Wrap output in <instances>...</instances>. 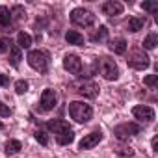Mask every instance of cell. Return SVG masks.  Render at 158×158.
Segmentation results:
<instances>
[{
  "mask_svg": "<svg viewBox=\"0 0 158 158\" xmlns=\"http://www.w3.org/2000/svg\"><path fill=\"white\" fill-rule=\"evenodd\" d=\"M101 139H102V134L101 132H91V134H88V136H84L80 139L78 147H80V149H93L95 145L101 143Z\"/></svg>",
  "mask_w": 158,
  "mask_h": 158,
  "instance_id": "10",
  "label": "cell"
},
{
  "mask_svg": "<svg viewBox=\"0 0 158 158\" xmlns=\"http://www.w3.org/2000/svg\"><path fill=\"white\" fill-rule=\"evenodd\" d=\"M21 149H23V143H21L19 139H10V141L6 143V152H8V154H17Z\"/></svg>",
  "mask_w": 158,
  "mask_h": 158,
  "instance_id": "21",
  "label": "cell"
},
{
  "mask_svg": "<svg viewBox=\"0 0 158 158\" xmlns=\"http://www.w3.org/2000/svg\"><path fill=\"white\" fill-rule=\"evenodd\" d=\"M21 60H23L21 48H19L17 45H11V47H10V61H11V65H13V67H19Z\"/></svg>",
  "mask_w": 158,
  "mask_h": 158,
  "instance_id": "17",
  "label": "cell"
},
{
  "mask_svg": "<svg viewBox=\"0 0 158 158\" xmlns=\"http://www.w3.org/2000/svg\"><path fill=\"white\" fill-rule=\"evenodd\" d=\"M30 45H32V37H30V34H26V32H19V34H17V47H19V48H30Z\"/></svg>",
  "mask_w": 158,
  "mask_h": 158,
  "instance_id": "19",
  "label": "cell"
},
{
  "mask_svg": "<svg viewBox=\"0 0 158 158\" xmlns=\"http://www.w3.org/2000/svg\"><path fill=\"white\" fill-rule=\"evenodd\" d=\"M101 74L104 76V80H117L119 78V69H117V65H115V61L114 60H110V58H102L101 60Z\"/></svg>",
  "mask_w": 158,
  "mask_h": 158,
  "instance_id": "4",
  "label": "cell"
},
{
  "mask_svg": "<svg viewBox=\"0 0 158 158\" xmlns=\"http://www.w3.org/2000/svg\"><path fill=\"white\" fill-rule=\"evenodd\" d=\"M35 139H37L41 145H48V136H47V132H43V130H37V132H35Z\"/></svg>",
  "mask_w": 158,
  "mask_h": 158,
  "instance_id": "27",
  "label": "cell"
},
{
  "mask_svg": "<svg viewBox=\"0 0 158 158\" xmlns=\"http://www.w3.org/2000/svg\"><path fill=\"white\" fill-rule=\"evenodd\" d=\"M48 130H52L56 136L58 134H61V132H65V130H71V127H69V123L67 121H63V119H54V121H48Z\"/></svg>",
  "mask_w": 158,
  "mask_h": 158,
  "instance_id": "13",
  "label": "cell"
},
{
  "mask_svg": "<svg viewBox=\"0 0 158 158\" xmlns=\"http://www.w3.org/2000/svg\"><path fill=\"white\" fill-rule=\"evenodd\" d=\"M151 145H152V151H156V147H158V138H156V136L152 138V141H151Z\"/></svg>",
  "mask_w": 158,
  "mask_h": 158,
  "instance_id": "32",
  "label": "cell"
},
{
  "mask_svg": "<svg viewBox=\"0 0 158 158\" xmlns=\"http://www.w3.org/2000/svg\"><path fill=\"white\" fill-rule=\"evenodd\" d=\"M15 91H17L19 95H24V93L28 91V82H26V80H17V82H15Z\"/></svg>",
  "mask_w": 158,
  "mask_h": 158,
  "instance_id": "24",
  "label": "cell"
},
{
  "mask_svg": "<svg viewBox=\"0 0 158 158\" xmlns=\"http://www.w3.org/2000/svg\"><path fill=\"white\" fill-rule=\"evenodd\" d=\"M143 26H145V17H132V19H128V23H127L128 32H139Z\"/></svg>",
  "mask_w": 158,
  "mask_h": 158,
  "instance_id": "16",
  "label": "cell"
},
{
  "mask_svg": "<svg viewBox=\"0 0 158 158\" xmlns=\"http://www.w3.org/2000/svg\"><path fill=\"white\" fill-rule=\"evenodd\" d=\"M11 23V11L6 6H0V26H10Z\"/></svg>",
  "mask_w": 158,
  "mask_h": 158,
  "instance_id": "20",
  "label": "cell"
},
{
  "mask_svg": "<svg viewBox=\"0 0 158 158\" xmlns=\"http://www.w3.org/2000/svg\"><path fill=\"white\" fill-rule=\"evenodd\" d=\"M149 56L145 54V52H141V50H134L132 52V56L128 58V65L132 67V69H138V71H143V69H147L149 67Z\"/></svg>",
  "mask_w": 158,
  "mask_h": 158,
  "instance_id": "6",
  "label": "cell"
},
{
  "mask_svg": "<svg viewBox=\"0 0 158 158\" xmlns=\"http://www.w3.org/2000/svg\"><path fill=\"white\" fill-rule=\"evenodd\" d=\"M108 47H110V50L115 52V54H125V52H127V41H125L123 37H115V39H112Z\"/></svg>",
  "mask_w": 158,
  "mask_h": 158,
  "instance_id": "14",
  "label": "cell"
},
{
  "mask_svg": "<svg viewBox=\"0 0 158 158\" xmlns=\"http://www.w3.org/2000/svg\"><path fill=\"white\" fill-rule=\"evenodd\" d=\"M63 67L71 74H80L82 73V60L78 56H74V54H67L63 58Z\"/></svg>",
  "mask_w": 158,
  "mask_h": 158,
  "instance_id": "7",
  "label": "cell"
},
{
  "mask_svg": "<svg viewBox=\"0 0 158 158\" xmlns=\"http://www.w3.org/2000/svg\"><path fill=\"white\" fill-rule=\"evenodd\" d=\"M115 152L121 156H134V149H130V147H117Z\"/></svg>",
  "mask_w": 158,
  "mask_h": 158,
  "instance_id": "28",
  "label": "cell"
},
{
  "mask_svg": "<svg viewBox=\"0 0 158 158\" xmlns=\"http://www.w3.org/2000/svg\"><path fill=\"white\" fill-rule=\"evenodd\" d=\"M8 84H10V78H8L6 74L0 73V86H8Z\"/></svg>",
  "mask_w": 158,
  "mask_h": 158,
  "instance_id": "31",
  "label": "cell"
},
{
  "mask_svg": "<svg viewBox=\"0 0 158 158\" xmlns=\"http://www.w3.org/2000/svg\"><path fill=\"white\" fill-rule=\"evenodd\" d=\"M156 45H158V35H156V34H149V35L143 39V48H147V50H152Z\"/></svg>",
  "mask_w": 158,
  "mask_h": 158,
  "instance_id": "22",
  "label": "cell"
},
{
  "mask_svg": "<svg viewBox=\"0 0 158 158\" xmlns=\"http://www.w3.org/2000/svg\"><path fill=\"white\" fill-rule=\"evenodd\" d=\"M65 39H67L69 45H84V35L76 30H69L65 34Z\"/></svg>",
  "mask_w": 158,
  "mask_h": 158,
  "instance_id": "15",
  "label": "cell"
},
{
  "mask_svg": "<svg viewBox=\"0 0 158 158\" xmlns=\"http://www.w3.org/2000/svg\"><path fill=\"white\" fill-rule=\"evenodd\" d=\"M138 132H139V125H136V123H123V125H117L114 128V136L117 139H121V141L128 139L130 136H134Z\"/></svg>",
  "mask_w": 158,
  "mask_h": 158,
  "instance_id": "5",
  "label": "cell"
},
{
  "mask_svg": "<svg viewBox=\"0 0 158 158\" xmlns=\"http://www.w3.org/2000/svg\"><path fill=\"white\" fill-rule=\"evenodd\" d=\"M141 10L154 13V11H158V4H156V2H141Z\"/></svg>",
  "mask_w": 158,
  "mask_h": 158,
  "instance_id": "26",
  "label": "cell"
},
{
  "mask_svg": "<svg viewBox=\"0 0 158 158\" xmlns=\"http://www.w3.org/2000/svg\"><path fill=\"white\" fill-rule=\"evenodd\" d=\"M10 114H11L10 106H8V104H4V102H0V117H8Z\"/></svg>",
  "mask_w": 158,
  "mask_h": 158,
  "instance_id": "30",
  "label": "cell"
},
{
  "mask_svg": "<svg viewBox=\"0 0 158 158\" xmlns=\"http://www.w3.org/2000/svg\"><path fill=\"white\" fill-rule=\"evenodd\" d=\"M28 63H30L32 69H35L39 73H45L48 69V56L43 50H30L28 52Z\"/></svg>",
  "mask_w": 158,
  "mask_h": 158,
  "instance_id": "3",
  "label": "cell"
},
{
  "mask_svg": "<svg viewBox=\"0 0 158 158\" xmlns=\"http://www.w3.org/2000/svg\"><path fill=\"white\" fill-rule=\"evenodd\" d=\"M106 37H108V28L106 26H99V32H95L91 39L93 41H104Z\"/></svg>",
  "mask_w": 158,
  "mask_h": 158,
  "instance_id": "23",
  "label": "cell"
},
{
  "mask_svg": "<svg viewBox=\"0 0 158 158\" xmlns=\"http://www.w3.org/2000/svg\"><path fill=\"white\" fill-rule=\"evenodd\" d=\"M41 108L45 110V112H48V110H52L54 106H56V91L54 89H50V88H47L43 93H41Z\"/></svg>",
  "mask_w": 158,
  "mask_h": 158,
  "instance_id": "9",
  "label": "cell"
},
{
  "mask_svg": "<svg viewBox=\"0 0 158 158\" xmlns=\"http://www.w3.org/2000/svg\"><path fill=\"white\" fill-rule=\"evenodd\" d=\"M143 84L149 86V88H154V86L158 84V74H149V76H145V78H143Z\"/></svg>",
  "mask_w": 158,
  "mask_h": 158,
  "instance_id": "25",
  "label": "cell"
},
{
  "mask_svg": "<svg viewBox=\"0 0 158 158\" xmlns=\"http://www.w3.org/2000/svg\"><path fill=\"white\" fill-rule=\"evenodd\" d=\"M0 128H4V125H2V123H0Z\"/></svg>",
  "mask_w": 158,
  "mask_h": 158,
  "instance_id": "33",
  "label": "cell"
},
{
  "mask_svg": "<svg viewBox=\"0 0 158 158\" xmlns=\"http://www.w3.org/2000/svg\"><path fill=\"white\" fill-rule=\"evenodd\" d=\"M10 39L8 37H2V39H0V52H8L10 50Z\"/></svg>",
  "mask_w": 158,
  "mask_h": 158,
  "instance_id": "29",
  "label": "cell"
},
{
  "mask_svg": "<svg viewBox=\"0 0 158 158\" xmlns=\"http://www.w3.org/2000/svg\"><path fill=\"white\" fill-rule=\"evenodd\" d=\"M56 141H58L60 145H69V143H73V141H74V132H73V128H71V130H65V132H61V134H58V136H56Z\"/></svg>",
  "mask_w": 158,
  "mask_h": 158,
  "instance_id": "18",
  "label": "cell"
},
{
  "mask_svg": "<svg viewBox=\"0 0 158 158\" xmlns=\"http://www.w3.org/2000/svg\"><path fill=\"white\" fill-rule=\"evenodd\" d=\"M102 13H104V15H110V17L121 15V13H123V4L117 2V0H108V2L102 4Z\"/></svg>",
  "mask_w": 158,
  "mask_h": 158,
  "instance_id": "11",
  "label": "cell"
},
{
  "mask_svg": "<svg viewBox=\"0 0 158 158\" xmlns=\"http://www.w3.org/2000/svg\"><path fill=\"white\" fill-rule=\"evenodd\" d=\"M78 93L84 95V97H89V99H95L99 95V86L95 82H84L80 88H78Z\"/></svg>",
  "mask_w": 158,
  "mask_h": 158,
  "instance_id": "12",
  "label": "cell"
},
{
  "mask_svg": "<svg viewBox=\"0 0 158 158\" xmlns=\"http://www.w3.org/2000/svg\"><path fill=\"white\" fill-rule=\"evenodd\" d=\"M69 115H71V119H74L76 123H88V121L93 117V108H91V104L74 101V102L69 104Z\"/></svg>",
  "mask_w": 158,
  "mask_h": 158,
  "instance_id": "1",
  "label": "cell"
},
{
  "mask_svg": "<svg viewBox=\"0 0 158 158\" xmlns=\"http://www.w3.org/2000/svg\"><path fill=\"white\" fill-rule=\"evenodd\" d=\"M71 21L74 24H78V26H93L95 21H97V17L91 11L84 10V8H76V10L71 11Z\"/></svg>",
  "mask_w": 158,
  "mask_h": 158,
  "instance_id": "2",
  "label": "cell"
},
{
  "mask_svg": "<svg viewBox=\"0 0 158 158\" xmlns=\"http://www.w3.org/2000/svg\"><path fill=\"white\" fill-rule=\"evenodd\" d=\"M132 115L143 123H152L154 121V110L151 106H134L132 108Z\"/></svg>",
  "mask_w": 158,
  "mask_h": 158,
  "instance_id": "8",
  "label": "cell"
}]
</instances>
